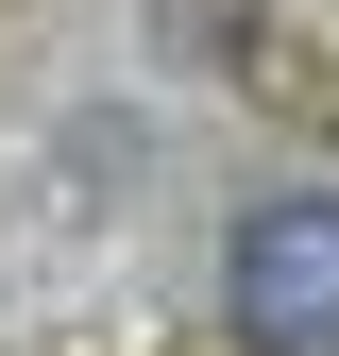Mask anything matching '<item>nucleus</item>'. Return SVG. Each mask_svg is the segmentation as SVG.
Returning <instances> with one entry per match:
<instances>
[{
	"label": "nucleus",
	"instance_id": "1",
	"mask_svg": "<svg viewBox=\"0 0 339 356\" xmlns=\"http://www.w3.org/2000/svg\"><path fill=\"white\" fill-rule=\"evenodd\" d=\"M221 305H238V356H339V204H254Z\"/></svg>",
	"mask_w": 339,
	"mask_h": 356
}]
</instances>
